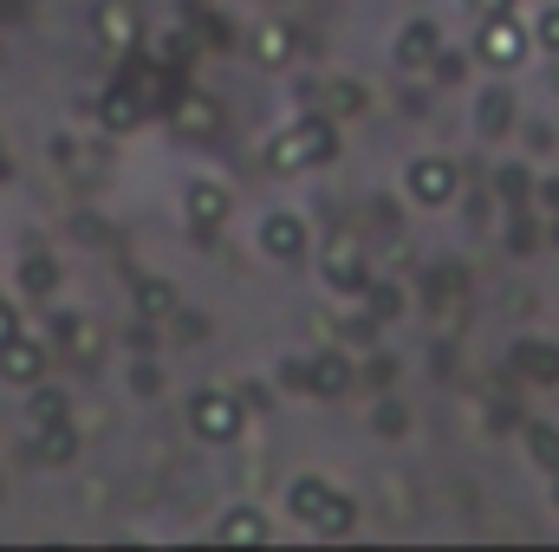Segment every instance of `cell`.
Returning a JSON list of instances; mask_svg holds the SVG:
<instances>
[{
	"instance_id": "4dcf8cb0",
	"label": "cell",
	"mask_w": 559,
	"mask_h": 552,
	"mask_svg": "<svg viewBox=\"0 0 559 552\" xmlns=\"http://www.w3.org/2000/svg\"><path fill=\"white\" fill-rule=\"evenodd\" d=\"M527 39H540V52H554V59H559V7H547V13L534 20V33H527Z\"/></svg>"
},
{
	"instance_id": "2e32d148",
	"label": "cell",
	"mask_w": 559,
	"mask_h": 552,
	"mask_svg": "<svg viewBox=\"0 0 559 552\" xmlns=\"http://www.w3.org/2000/svg\"><path fill=\"white\" fill-rule=\"evenodd\" d=\"M261 254L267 261H299L306 254V221L299 215H267L261 221Z\"/></svg>"
},
{
	"instance_id": "8fae6325",
	"label": "cell",
	"mask_w": 559,
	"mask_h": 552,
	"mask_svg": "<svg viewBox=\"0 0 559 552\" xmlns=\"http://www.w3.org/2000/svg\"><path fill=\"white\" fill-rule=\"evenodd\" d=\"M508 371H514L521 384H559V345H547V338H521V345L508 351Z\"/></svg>"
},
{
	"instance_id": "e575fe53",
	"label": "cell",
	"mask_w": 559,
	"mask_h": 552,
	"mask_svg": "<svg viewBox=\"0 0 559 552\" xmlns=\"http://www.w3.org/2000/svg\"><path fill=\"white\" fill-rule=\"evenodd\" d=\"M527 189H534L527 169H501V195H508V202H527Z\"/></svg>"
},
{
	"instance_id": "8992f818",
	"label": "cell",
	"mask_w": 559,
	"mask_h": 552,
	"mask_svg": "<svg viewBox=\"0 0 559 552\" xmlns=\"http://www.w3.org/2000/svg\"><path fill=\"white\" fill-rule=\"evenodd\" d=\"M222 124H228V118H222V105H215L209 92H176V98H169V131H176V137L215 143Z\"/></svg>"
},
{
	"instance_id": "b9f144b4",
	"label": "cell",
	"mask_w": 559,
	"mask_h": 552,
	"mask_svg": "<svg viewBox=\"0 0 559 552\" xmlns=\"http://www.w3.org/2000/svg\"><path fill=\"white\" fill-rule=\"evenodd\" d=\"M547 241H554V248H559V215H554V221H547Z\"/></svg>"
},
{
	"instance_id": "7c38bea8",
	"label": "cell",
	"mask_w": 559,
	"mask_h": 552,
	"mask_svg": "<svg viewBox=\"0 0 559 552\" xmlns=\"http://www.w3.org/2000/svg\"><path fill=\"white\" fill-rule=\"evenodd\" d=\"M436 52H442V26H436V20H411V26L397 33V46H391V59H397L404 72H429Z\"/></svg>"
},
{
	"instance_id": "7a4b0ae2",
	"label": "cell",
	"mask_w": 559,
	"mask_h": 552,
	"mask_svg": "<svg viewBox=\"0 0 559 552\" xmlns=\"http://www.w3.org/2000/svg\"><path fill=\"white\" fill-rule=\"evenodd\" d=\"M241 422H248L241 391H195V397H189V429H195L202 442H235Z\"/></svg>"
},
{
	"instance_id": "d6a6232c",
	"label": "cell",
	"mask_w": 559,
	"mask_h": 552,
	"mask_svg": "<svg viewBox=\"0 0 559 552\" xmlns=\"http://www.w3.org/2000/svg\"><path fill=\"white\" fill-rule=\"evenodd\" d=\"M280 391H293V397H306V358H280Z\"/></svg>"
},
{
	"instance_id": "1f68e13d",
	"label": "cell",
	"mask_w": 559,
	"mask_h": 552,
	"mask_svg": "<svg viewBox=\"0 0 559 552\" xmlns=\"http://www.w3.org/2000/svg\"><path fill=\"white\" fill-rule=\"evenodd\" d=\"M527 208L540 215V228L554 221V215H559V176H554V182H540V195H527Z\"/></svg>"
},
{
	"instance_id": "44dd1931",
	"label": "cell",
	"mask_w": 559,
	"mask_h": 552,
	"mask_svg": "<svg viewBox=\"0 0 559 552\" xmlns=\"http://www.w3.org/2000/svg\"><path fill=\"white\" fill-rule=\"evenodd\" d=\"M358 299H365V319H371V325H391V319L404 312V286H397V279H371L365 274Z\"/></svg>"
},
{
	"instance_id": "60d3db41",
	"label": "cell",
	"mask_w": 559,
	"mask_h": 552,
	"mask_svg": "<svg viewBox=\"0 0 559 552\" xmlns=\"http://www.w3.org/2000/svg\"><path fill=\"white\" fill-rule=\"evenodd\" d=\"M124 345H131V351H156V332H150V319H143V325L131 332V338H124Z\"/></svg>"
},
{
	"instance_id": "52a82bcc",
	"label": "cell",
	"mask_w": 559,
	"mask_h": 552,
	"mask_svg": "<svg viewBox=\"0 0 559 552\" xmlns=\"http://www.w3.org/2000/svg\"><path fill=\"white\" fill-rule=\"evenodd\" d=\"M92 33H98V46H105V52H138L143 20H138V7H131V0H98V7H92Z\"/></svg>"
},
{
	"instance_id": "30bf717a",
	"label": "cell",
	"mask_w": 559,
	"mask_h": 552,
	"mask_svg": "<svg viewBox=\"0 0 559 552\" xmlns=\"http://www.w3.org/2000/svg\"><path fill=\"white\" fill-rule=\"evenodd\" d=\"M39 377H46V345L26 338V332H13V338L0 345V384L26 391V384H39Z\"/></svg>"
},
{
	"instance_id": "4fadbf2b",
	"label": "cell",
	"mask_w": 559,
	"mask_h": 552,
	"mask_svg": "<svg viewBox=\"0 0 559 552\" xmlns=\"http://www.w3.org/2000/svg\"><path fill=\"white\" fill-rule=\"evenodd\" d=\"M248 52H254V65H267V72H280L293 52H299V33L286 26V20H261L254 33H248Z\"/></svg>"
},
{
	"instance_id": "ac0fdd59",
	"label": "cell",
	"mask_w": 559,
	"mask_h": 552,
	"mask_svg": "<svg viewBox=\"0 0 559 552\" xmlns=\"http://www.w3.org/2000/svg\"><path fill=\"white\" fill-rule=\"evenodd\" d=\"M98 124H105L111 137H124V131H138V124H143V98L131 92V85H111V92L98 98Z\"/></svg>"
},
{
	"instance_id": "5b68a950",
	"label": "cell",
	"mask_w": 559,
	"mask_h": 552,
	"mask_svg": "<svg viewBox=\"0 0 559 552\" xmlns=\"http://www.w3.org/2000/svg\"><path fill=\"white\" fill-rule=\"evenodd\" d=\"M182 215H189V228L209 241L215 228H228V215H235V195H228V182H215V176H195L189 189H182Z\"/></svg>"
},
{
	"instance_id": "d4e9b609",
	"label": "cell",
	"mask_w": 559,
	"mask_h": 552,
	"mask_svg": "<svg viewBox=\"0 0 559 552\" xmlns=\"http://www.w3.org/2000/svg\"><path fill=\"white\" fill-rule=\"evenodd\" d=\"M319 111L338 124V118H352V111H365V92H358V79H325L319 85Z\"/></svg>"
},
{
	"instance_id": "9c48e42d",
	"label": "cell",
	"mask_w": 559,
	"mask_h": 552,
	"mask_svg": "<svg viewBox=\"0 0 559 552\" xmlns=\"http://www.w3.org/2000/svg\"><path fill=\"white\" fill-rule=\"evenodd\" d=\"M365 274H371V267H365V241H352V235H338V241L319 254V279H325L332 292H358Z\"/></svg>"
},
{
	"instance_id": "5bb4252c",
	"label": "cell",
	"mask_w": 559,
	"mask_h": 552,
	"mask_svg": "<svg viewBox=\"0 0 559 552\" xmlns=\"http://www.w3.org/2000/svg\"><path fill=\"white\" fill-rule=\"evenodd\" d=\"M72 455H79V429H72V416L33 429V461H39V468H72Z\"/></svg>"
},
{
	"instance_id": "f546056e",
	"label": "cell",
	"mask_w": 559,
	"mask_h": 552,
	"mask_svg": "<svg viewBox=\"0 0 559 552\" xmlns=\"http://www.w3.org/2000/svg\"><path fill=\"white\" fill-rule=\"evenodd\" d=\"M371 429H378V435H391V442H397V435H404V429H411V410H404V404H397V397H384V404H378V410H371Z\"/></svg>"
},
{
	"instance_id": "7402d4cb",
	"label": "cell",
	"mask_w": 559,
	"mask_h": 552,
	"mask_svg": "<svg viewBox=\"0 0 559 552\" xmlns=\"http://www.w3.org/2000/svg\"><path fill=\"white\" fill-rule=\"evenodd\" d=\"M26 391H33V397H26V429H46V422H66V416H72V397H66L59 384L39 377V384H26Z\"/></svg>"
},
{
	"instance_id": "7bdbcfd3",
	"label": "cell",
	"mask_w": 559,
	"mask_h": 552,
	"mask_svg": "<svg viewBox=\"0 0 559 552\" xmlns=\"http://www.w3.org/2000/svg\"><path fill=\"white\" fill-rule=\"evenodd\" d=\"M554 507H559V475H554Z\"/></svg>"
},
{
	"instance_id": "836d02e7",
	"label": "cell",
	"mask_w": 559,
	"mask_h": 552,
	"mask_svg": "<svg viewBox=\"0 0 559 552\" xmlns=\"http://www.w3.org/2000/svg\"><path fill=\"white\" fill-rule=\"evenodd\" d=\"M131 384H138V397H156V391H163V371L150 364V351H138V371H131Z\"/></svg>"
},
{
	"instance_id": "d6986e66",
	"label": "cell",
	"mask_w": 559,
	"mask_h": 552,
	"mask_svg": "<svg viewBox=\"0 0 559 552\" xmlns=\"http://www.w3.org/2000/svg\"><path fill=\"white\" fill-rule=\"evenodd\" d=\"M475 131H481V137H508V131H514V92H508V85H488V92L475 98Z\"/></svg>"
},
{
	"instance_id": "74e56055",
	"label": "cell",
	"mask_w": 559,
	"mask_h": 552,
	"mask_svg": "<svg viewBox=\"0 0 559 552\" xmlns=\"http://www.w3.org/2000/svg\"><path fill=\"white\" fill-rule=\"evenodd\" d=\"M365 377H371V384H378V391H384V384H391V377H397V358H371V364H365Z\"/></svg>"
},
{
	"instance_id": "f35d334b",
	"label": "cell",
	"mask_w": 559,
	"mask_h": 552,
	"mask_svg": "<svg viewBox=\"0 0 559 552\" xmlns=\"http://www.w3.org/2000/svg\"><path fill=\"white\" fill-rule=\"evenodd\" d=\"M508 7H514V0H468L475 20H495V13H508Z\"/></svg>"
},
{
	"instance_id": "9a60e30c",
	"label": "cell",
	"mask_w": 559,
	"mask_h": 552,
	"mask_svg": "<svg viewBox=\"0 0 559 552\" xmlns=\"http://www.w3.org/2000/svg\"><path fill=\"white\" fill-rule=\"evenodd\" d=\"M215 540H228V547H261V540H274V520H267L261 507H228V514L215 520Z\"/></svg>"
},
{
	"instance_id": "277c9868",
	"label": "cell",
	"mask_w": 559,
	"mask_h": 552,
	"mask_svg": "<svg viewBox=\"0 0 559 552\" xmlns=\"http://www.w3.org/2000/svg\"><path fill=\"white\" fill-rule=\"evenodd\" d=\"M475 26H481V33H475V59H481V65H495V72L521 65V59H527V46H534V39H527V26H521L514 13H495V20H475Z\"/></svg>"
},
{
	"instance_id": "ffe728a7",
	"label": "cell",
	"mask_w": 559,
	"mask_h": 552,
	"mask_svg": "<svg viewBox=\"0 0 559 552\" xmlns=\"http://www.w3.org/2000/svg\"><path fill=\"white\" fill-rule=\"evenodd\" d=\"M325 501H332V481H319V475H299V481L286 488V514H293L299 527H312V520L325 514Z\"/></svg>"
},
{
	"instance_id": "d590c367",
	"label": "cell",
	"mask_w": 559,
	"mask_h": 552,
	"mask_svg": "<svg viewBox=\"0 0 559 552\" xmlns=\"http://www.w3.org/2000/svg\"><path fill=\"white\" fill-rule=\"evenodd\" d=\"M20 332V305H13V292H0V345Z\"/></svg>"
},
{
	"instance_id": "ba28073f",
	"label": "cell",
	"mask_w": 559,
	"mask_h": 552,
	"mask_svg": "<svg viewBox=\"0 0 559 552\" xmlns=\"http://www.w3.org/2000/svg\"><path fill=\"white\" fill-rule=\"evenodd\" d=\"M352 384H358V371H352V358L338 345H319L306 358V397H345Z\"/></svg>"
},
{
	"instance_id": "4316f807",
	"label": "cell",
	"mask_w": 559,
	"mask_h": 552,
	"mask_svg": "<svg viewBox=\"0 0 559 552\" xmlns=\"http://www.w3.org/2000/svg\"><path fill=\"white\" fill-rule=\"evenodd\" d=\"M352 527H358V507H352V494H338V488H332V501H325V514L312 520V533L338 540V533H352Z\"/></svg>"
},
{
	"instance_id": "603a6c76",
	"label": "cell",
	"mask_w": 559,
	"mask_h": 552,
	"mask_svg": "<svg viewBox=\"0 0 559 552\" xmlns=\"http://www.w3.org/2000/svg\"><path fill=\"white\" fill-rule=\"evenodd\" d=\"M20 292L26 299H52L59 292V261L52 254H20Z\"/></svg>"
},
{
	"instance_id": "3957f363",
	"label": "cell",
	"mask_w": 559,
	"mask_h": 552,
	"mask_svg": "<svg viewBox=\"0 0 559 552\" xmlns=\"http://www.w3.org/2000/svg\"><path fill=\"white\" fill-rule=\"evenodd\" d=\"M404 195H411L417 208H449V202L462 195V169H455L449 156H411V169H404Z\"/></svg>"
},
{
	"instance_id": "8d00e7d4",
	"label": "cell",
	"mask_w": 559,
	"mask_h": 552,
	"mask_svg": "<svg viewBox=\"0 0 559 552\" xmlns=\"http://www.w3.org/2000/svg\"><path fill=\"white\" fill-rule=\"evenodd\" d=\"M202 39H209V46H235V26H228V20H202Z\"/></svg>"
},
{
	"instance_id": "484cf974",
	"label": "cell",
	"mask_w": 559,
	"mask_h": 552,
	"mask_svg": "<svg viewBox=\"0 0 559 552\" xmlns=\"http://www.w3.org/2000/svg\"><path fill=\"white\" fill-rule=\"evenodd\" d=\"M59 338H66V351L79 358V371L98 364V325H92V319H59Z\"/></svg>"
},
{
	"instance_id": "6da1fadb",
	"label": "cell",
	"mask_w": 559,
	"mask_h": 552,
	"mask_svg": "<svg viewBox=\"0 0 559 552\" xmlns=\"http://www.w3.org/2000/svg\"><path fill=\"white\" fill-rule=\"evenodd\" d=\"M332 156H338V124H332L325 111H312V118L286 124V131L267 143V169H280V176L319 169V163H332Z\"/></svg>"
},
{
	"instance_id": "e0dca14e",
	"label": "cell",
	"mask_w": 559,
	"mask_h": 552,
	"mask_svg": "<svg viewBox=\"0 0 559 552\" xmlns=\"http://www.w3.org/2000/svg\"><path fill=\"white\" fill-rule=\"evenodd\" d=\"M131 299H138V319H150V325H169L176 305H182V292H176L169 279H156V274H143L138 286H131Z\"/></svg>"
},
{
	"instance_id": "cb8c5ba5",
	"label": "cell",
	"mask_w": 559,
	"mask_h": 552,
	"mask_svg": "<svg viewBox=\"0 0 559 552\" xmlns=\"http://www.w3.org/2000/svg\"><path fill=\"white\" fill-rule=\"evenodd\" d=\"M423 286H429V305H462V299H468V267L442 261V267L423 274Z\"/></svg>"
},
{
	"instance_id": "83f0119b",
	"label": "cell",
	"mask_w": 559,
	"mask_h": 552,
	"mask_svg": "<svg viewBox=\"0 0 559 552\" xmlns=\"http://www.w3.org/2000/svg\"><path fill=\"white\" fill-rule=\"evenodd\" d=\"M521 442H527L534 468H547V475H559V429H547V422H527V429H521Z\"/></svg>"
},
{
	"instance_id": "ab89813d",
	"label": "cell",
	"mask_w": 559,
	"mask_h": 552,
	"mask_svg": "<svg viewBox=\"0 0 559 552\" xmlns=\"http://www.w3.org/2000/svg\"><path fill=\"white\" fill-rule=\"evenodd\" d=\"M527 143H534V149H554L559 131H554V124H527Z\"/></svg>"
},
{
	"instance_id": "f1b7e54d",
	"label": "cell",
	"mask_w": 559,
	"mask_h": 552,
	"mask_svg": "<svg viewBox=\"0 0 559 552\" xmlns=\"http://www.w3.org/2000/svg\"><path fill=\"white\" fill-rule=\"evenodd\" d=\"M514 208H521V215H514V241H508V248H514V254H534V248H540V235H547V228H540V215H534V208H527V202H514Z\"/></svg>"
}]
</instances>
